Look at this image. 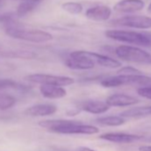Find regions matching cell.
Here are the masks:
<instances>
[{
  "mask_svg": "<svg viewBox=\"0 0 151 151\" xmlns=\"http://www.w3.org/2000/svg\"><path fill=\"white\" fill-rule=\"evenodd\" d=\"M38 125L49 132L60 134H85L93 135L99 132L96 126L83 124L81 121L65 120V119H51L43 120Z\"/></svg>",
  "mask_w": 151,
  "mask_h": 151,
  "instance_id": "obj_1",
  "label": "cell"
},
{
  "mask_svg": "<svg viewBox=\"0 0 151 151\" xmlns=\"http://www.w3.org/2000/svg\"><path fill=\"white\" fill-rule=\"evenodd\" d=\"M6 33L13 38L32 43H46L52 39V35L49 32L38 29H29L19 25L16 22L6 25Z\"/></svg>",
  "mask_w": 151,
  "mask_h": 151,
  "instance_id": "obj_2",
  "label": "cell"
},
{
  "mask_svg": "<svg viewBox=\"0 0 151 151\" xmlns=\"http://www.w3.org/2000/svg\"><path fill=\"white\" fill-rule=\"evenodd\" d=\"M101 85L106 88L122 86H138L142 87L151 86V78L144 75H117L104 78Z\"/></svg>",
  "mask_w": 151,
  "mask_h": 151,
  "instance_id": "obj_3",
  "label": "cell"
},
{
  "mask_svg": "<svg viewBox=\"0 0 151 151\" xmlns=\"http://www.w3.org/2000/svg\"><path fill=\"white\" fill-rule=\"evenodd\" d=\"M107 37L128 44H132L139 46H151V35L136 31L121 30V29H109L105 32Z\"/></svg>",
  "mask_w": 151,
  "mask_h": 151,
  "instance_id": "obj_4",
  "label": "cell"
},
{
  "mask_svg": "<svg viewBox=\"0 0 151 151\" xmlns=\"http://www.w3.org/2000/svg\"><path fill=\"white\" fill-rule=\"evenodd\" d=\"M116 55L129 62L135 63H151V54L147 52L134 46L119 45L115 49Z\"/></svg>",
  "mask_w": 151,
  "mask_h": 151,
  "instance_id": "obj_5",
  "label": "cell"
},
{
  "mask_svg": "<svg viewBox=\"0 0 151 151\" xmlns=\"http://www.w3.org/2000/svg\"><path fill=\"white\" fill-rule=\"evenodd\" d=\"M30 83L39 84L41 86H68L74 84V79L64 76H54L49 74H31L25 78Z\"/></svg>",
  "mask_w": 151,
  "mask_h": 151,
  "instance_id": "obj_6",
  "label": "cell"
},
{
  "mask_svg": "<svg viewBox=\"0 0 151 151\" xmlns=\"http://www.w3.org/2000/svg\"><path fill=\"white\" fill-rule=\"evenodd\" d=\"M68 68L77 70H88L94 68L95 64L86 54V51H75L72 52L65 60Z\"/></svg>",
  "mask_w": 151,
  "mask_h": 151,
  "instance_id": "obj_7",
  "label": "cell"
},
{
  "mask_svg": "<svg viewBox=\"0 0 151 151\" xmlns=\"http://www.w3.org/2000/svg\"><path fill=\"white\" fill-rule=\"evenodd\" d=\"M110 23L115 26L147 29H151V17L144 15H129L116 19Z\"/></svg>",
  "mask_w": 151,
  "mask_h": 151,
  "instance_id": "obj_8",
  "label": "cell"
},
{
  "mask_svg": "<svg viewBox=\"0 0 151 151\" xmlns=\"http://www.w3.org/2000/svg\"><path fill=\"white\" fill-rule=\"evenodd\" d=\"M100 139L114 142V143H120V144H128L139 141L143 139V136L135 135V134H129V133H123V132H108L101 134Z\"/></svg>",
  "mask_w": 151,
  "mask_h": 151,
  "instance_id": "obj_9",
  "label": "cell"
},
{
  "mask_svg": "<svg viewBox=\"0 0 151 151\" xmlns=\"http://www.w3.org/2000/svg\"><path fill=\"white\" fill-rule=\"evenodd\" d=\"M79 110H83L91 114H103L107 112L110 107L106 103V101H95V100H87L79 103L78 107Z\"/></svg>",
  "mask_w": 151,
  "mask_h": 151,
  "instance_id": "obj_10",
  "label": "cell"
},
{
  "mask_svg": "<svg viewBox=\"0 0 151 151\" xmlns=\"http://www.w3.org/2000/svg\"><path fill=\"white\" fill-rule=\"evenodd\" d=\"M111 8L108 6H96L90 7L86 12V16L94 22H105L111 16Z\"/></svg>",
  "mask_w": 151,
  "mask_h": 151,
  "instance_id": "obj_11",
  "label": "cell"
},
{
  "mask_svg": "<svg viewBox=\"0 0 151 151\" xmlns=\"http://www.w3.org/2000/svg\"><path fill=\"white\" fill-rule=\"evenodd\" d=\"M144 6L142 0H121L115 5L114 10L117 13L131 14L141 11Z\"/></svg>",
  "mask_w": 151,
  "mask_h": 151,
  "instance_id": "obj_12",
  "label": "cell"
},
{
  "mask_svg": "<svg viewBox=\"0 0 151 151\" xmlns=\"http://www.w3.org/2000/svg\"><path fill=\"white\" fill-rule=\"evenodd\" d=\"M139 102V101L137 98L122 93L112 94L106 100V103L109 107H127L135 105Z\"/></svg>",
  "mask_w": 151,
  "mask_h": 151,
  "instance_id": "obj_13",
  "label": "cell"
},
{
  "mask_svg": "<svg viewBox=\"0 0 151 151\" xmlns=\"http://www.w3.org/2000/svg\"><path fill=\"white\" fill-rule=\"evenodd\" d=\"M86 54L93 60L94 64H98L101 67H105L109 68H116L121 67V62L109 56L93 52H89V51H86Z\"/></svg>",
  "mask_w": 151,
  "mask_h": 151,
  "instance_id": "obj_14",
  "label": "cell"
},
{
  "mask_svg": "<svg viewBox=\"0 0 151 151\" xmlns=\"http://www.w3.org/2000/svg\"><path fill=\"white\" fill-rule=\"evenodd\" d=\"M57 107L53 104H37L29 107L25 114L29 116H46L56 113Z\"/></svg>",
  "mask_w": 151,
  "mask_h": 151,
  "instance_id": "obj_15",
  "label": "cell"
},
{
  "mask_svg": "<svg viewBox=\"0 0 151 151\" xmlns=\"http://www.w3.org/2000/svg\"><path fill=\"white\" fill-rule=\"evenodd\" d=\"M39 91L41 94L47 99H60L67 95V91L61 86H41Z\"/></svg>",
  "mask_w": 151,
  "mask_h": 151,
  "instance_id": "obj_16",
  "label": "cell"
},
{
  "mask_svg": "<svg viewBox=\"0 0 151 151\" xmlns=\"http://www.w3.org/2000/svg\"><path fill=\"white\" fill-rule=\"evenodd\" d=\"M123 118H138L151 116V106L137 107L129 109L120 113L119 115Z\"/></svg>",
  "mask_w": 151,
  "mask_h": 151,
  "instance_id": "obj_17",
  "label": "cell"
},
{
  "mask_svg": "<svg viewBox=\"0 0 151 151\" xmlns=\"http://www.w3.org/2000/svg\"><path fill=\"white\" fill-rule=\"evenodd\" d=\"M96 122L106 126H119L125 124L126 121L125 118H123L120 116H107L97 118Z\"/></svg>",
  "mask_w": 151,
  "mask_h": 151,
  "instance_id": "obj_18",
  "label": "cell"
},
{
  "mask_svg": "<svg viewBox=\"0 0 151 151\" xmlns=\"http://www.w3.org/2000/svg\"><path fill=\"white\" fill-rule=\"evenodd\" d=\"M37 3H32V2H22L15 12V15L16 17H25L28 14H31L32 12H34L37 7Z\"/></svg>",
  "mask_w": 151,
  "mask_h": 151,
  "instance_id": "obj_19",
  "label": "cell"
},
{
  "mask_svg": "<svg viewBox=\"0 0 151 151\" xmlns=\"http://www.w3.org/2000/svg\"><path fill=\"white\" fill-rule=\"evenodd\" d=\"M16 104V99L8 94L0 93V111H5L12 109Z\"/></svg>",
  "mask_w": 151,
  "mask_h": 151,
  "instance_id": "obj_20",
  "label": "cell"
},
{
  "mask_svg": "<svg viewBox=\"0 0 151 151\" xmlns=\"http://www.w3.org/2000/svg\"><path fill=\"white\" fill-rule=\"evenodd\" d=\"M62 10H64L66 13L73 15H78L80 14L83 12V6L80 3L78 2H65L61 5Z\"/></svg>",
  "mask_w": 151,
  "mask_h": 151,
  "instance_id": "obj_21",
  "label": "cell"
},
{
  "mask_svg": "<svg viewBox=\"0 0 151 151\" xmlns=\"http://www.w3.org/2000/svg\"><path fill=\"white\" fill-rule=\"evenodd\" d=\"M20 88L17 82L9 78H0V90L4 89H17Z\"/></svg>",
  "mask_w": 151,
  "mask_h": 151,
  "instance_id": "obj_22",
  "label": "cell"
},
{
  "mask_svg": "<svg viewBox=\"0 0 151 151\" xmlns=\"http://www.w3.org/2000/svg\"><path fill=\"white\" fill-rule=\"evenodd\" d=\"M117 74L118 75H142L141 71L133 68V67H124L122 68H120L118 71H117Z\"/></svg>",
  "mask_w": 151,
  "mask_h": 151,
  "instance_id": "obj_23",
  "label": "cell"
},
{
  "mask_svg": "<svg viewBox=\"0 0 151 151\" xmlns=\"http://www.w3.org/2000/svg\"><path fill=\"white\" fill-rule=\"evenodd\" d=\"M138 94L143 98L151 100V86L148 87H140L138 89Z\"/></svg>",
  "mask_w": 151,
  "mask_h": 151,
  "instance_id": "obj_24",
  "label": "cell"
},
{
  "mask_svg": "<svg viewBox=\"0 0 151 151\" xmlns=\"http://www.w3.org/2000/svg\"><path fill=\"white\" fill-rule=\"evenodd\" d=\"M77 151H96L93 148H90L88 147H79L77 148Z\"/></svg>",
  "mask_w": 151,
  "mask_h": 151,
  "instance_id": "obj_25",
  "label": "cell"
},
{
  "mask_svg": "<svg viewBox=\"0 0 151 151\" xmlns=\"http://www.w3.org/2000/svg\"><path fill=\"white\" fill-rule=\"evenodd\" d=\"M139 151H151V146H147V145L141 146L139 147Z\"/></svg>",
  "mask_w": 151,
  "mask_h": 151,
  "instance_id": "obj_26",
  "label": "cell"
},
{
  "mask_svg": "<svg viewBox=\"0 0 151 151\" xmlns=\"http://www.w3.org/2000/svg\"><path fill=\"white\" fill-rule=\"evenodd\" d=\"M22 2H32V3H37L38 4L39 2H42L44 0H21Z\"/></svg>",
  "mask_w": 151,
  "mask_h": 151,
  "instance_id": "obj_27",
  "label": "cell"
},
{
  "mask_svg": "<svg viewBox=\"0 0 151 151\" xmlns=\"http://www.w3.org/2000/svg\"><path fill=\"white\" fill-rule=\"evenodd\" d=\"M5 5V0H0V8L3 7Z\"/></svg>",
  "mask_w": 151,
  "mask_h": 151,
  "instance_id": "obj_28",
  "label": "cell"
},
{
  "mask_svg": "<svg viewBox=\"0 0 151 151\" xmlns=\"http://www.w3.org/2000/svg\"><path fill=\"white\" fill-rule=\"evenodd\" d=\"M147 11H148L149 13H151V3L149 4V6H148V7H147Z\"/></svg>",
  "mask_w": 151,
  "mask_h": 151,
  "instance_id": "obj_29",
  "label": "cell"
}]
</instances>
